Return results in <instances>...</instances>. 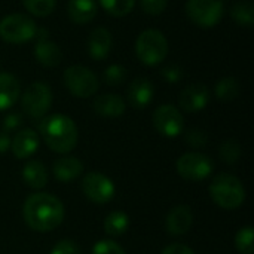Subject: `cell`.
<instances>
[{
    "label": "cell",
    "mask_w": 254,
    "mask_h": 254,
    "mask_svg": "<svg viewBox=\"0 0 254 254\" xmlns=\"http://www.w3.org/2000/svg\"><path fill=\"white\" fill-rule=\"evenodd\" d=\"M129 228V217L124 211H112L104 219V232L109 237H121Z\"/></svg>",
    "instance_id": "obj_23"
},
{
    "label": "cell",
    "mask_w": 254,
    "mask_h": 254,
    "mask_svg": "<svg viewBox=\"0 0 254 254\" xmlns=\"http://www.w3.org/2000/svg\"><path fill=\"white\" fill-rule=\"evenodd\" d=\"M153 127L164 137L174 138L183 132L185 119L177 107L171 104H164L159 106L153 113Z\"/></svg>",
    "instance_id": "obj_11"
},
{
    "label": "cell",
    "mask_w": 254,
    "mask_h": 254,
    "mask_svg": "<svg viewBox=\"0 0 254 254\" xmlns=\"http://www.w3.org/2000/svg\"><path fill=\"white\" fill-rule=\"evenodd\" d=\"M214 94L216 97L223 101V103H229L232 100H235L240 94V83L235 77H223L217 82L216 88H214Z\"/></svg>",
    "instance_id": "obj_25"
},
{
    "label": "cell",
    "mask_w": 254,
    "mask_h": 254,
    "mask_svg": "<svg viewBox=\"0 0 254 254\" xmlns=\"http://www.w3.org/2000/svg\"><path fill=\"white\" fill-rule=\"evenodd\" d=\"M39 131L46 146L57 153H68L77 144V127L71 118L54 113L43 116L39 124Z\"/></svg>",
    "instance_id": "obj_2"
},
{
    "label": "cell",
    "mask_w": 254,
    "mask_h": 254,
    "mask_svg": "<svg viewBox=\"0 0 254 254\" xmlns=\"http://www.w3.org/2000/svg\"><path fill=\"white\" fill-rule=\"evenodd\" d=\"M162 254H195V252L185 244H171L164 249Z\"/></svg>",
    "instance_id": "obj_37"
},
{
    "label": "cell",
    "mask_w": 254,
    "mask_h": 254,
    "mask_svg": "<svg viewBox=\"0 0 254 254\" xmlns=\"http://www.w3.org/2000/svg\"><path fill=\"white\" fill-rule=\"evenodd\" d=\"M235 246L241 254L254 253V231L252 226H246L238 231L235 237Z\"/></svg>",
    "instance_id": "obj_29"
},
{
    "label": "cell",
    "mask_w": 254,
    "mask_h": 254,
    "mask_svg": "<svg viewBox=\"0 0 254 254\" xmlns=\"http://www.w3.org/2000/svg\"><path fill=\"white\" fill-rule=\"evenodd\" d=\"M92 254H125V250L112 240H103L94 246Z\"/></svg>",
    "instance_id": "obj_31"
},
{
    "label": "cell",
    "mask_w": 254,
    "mask_h": 254,
    "mask_svg": "<svg viewBox=\"0 0 254 254\" xmlns=\"http://www.w3.org/2000/svg\"><path fill=\"white\" fill-rule=\"evenodd\" d=\"M51 104H52V92L51 88L43 82L31 83L24 91L21 98L22 110L34 119L43 118L49 110Z\"/></svg>",
    "instance_id": "obj_9"
},
{
    "label": "cell",
    "mask_w": 254,
    "mask_h": 254,
    "mask_svg": "<svg viewBox=\"0 0 254 254\" xmlns=\"http://www.w3.org/2000/svg\"><path fill=\"white\" fill-rule=\"evenodd\" d=\"M193 225V213L188 205L173 207L165 219V228L170 235L180 237L189 232Z\"/></svg>",
    "instance_id": "obj_14"
},
{
    "label": "cell",
    "mask_w": 254,
    "mask_h": 254,
    "mask_svg": "<svg viewBox=\"0 0 254 254\" xmlns=\"http://www.w3.org/2000/svg\"><path fill=\"white\" fill-rule=\"evenodd\" d=\"M162 77L168 83H177L183 77V70L179 65H176V64L167 65V67L162 68Z\"/></svg>",
    "instance_id": "obj_36"
},
{
    "label": "cell",
    "mask_w": 254,
    "mask_h": 254,
    "mask_svg": "<svg viewBox=\"0 0 254 254\" xmlns=\"http://www.w3.org/2000/svg\"><path fill=\"white\" fill-rule=\"evenodd\" d=\"M135 52L143 64L158 65L168 55V40L162 31L156 28H147L138 34L135 42Z\"/></svg>",
    "instance_id": "obj_4"
},
{
    "label": "cell",
    "mask_w": 254,
    "mask_h": 254,
    "mask_svg": "<svg viewBox=\"0 0 254 254\" xmlns=\"http://www.w3.org/2000/svg\"><path fill=\"white\" fill-rule=\"evenodd\" d=\"M185 9L188 18L202 28L217 25L225 13L222 0H188Z\"/></svg>",
    "instance_id": "obj_7"
},
{
    "label": "cell",
    "mask_w": 254,
    "mask_h": 254,
    "mask_svg": "<svg viewBox=\"0 0 254 254\" xmlns=\"http://www.w3.org/2000/svg\"><path fill=\"white\" fill-rule=\"evenodd\" d=\"M83 195L94 204H107L115 198V183L103 173H88L82 180Z\"/></svg>",
    "instance_id": "obj_10"
},
{
    "label": "cell",
    "mask_w": 254,
    "mask_h": 254,
    "mask_svg": "<svg viewBox=\"0 0 254 254\" xmlns=\"http://www.w3.org/2000/svg\"><path fill=\"white\" fill-rule=\"evenodd\" d=\"M112 34L107 28L104 27H97L95 30L91 31L89 37H88V52L89 55L97 60L101 61L104 58H107V55L112 51Z\"/></svg>",
    "instance_id": "obj_17"
},
{
    "label": "cell",
    "mask_w": 254,
    "mask_h": 254,
    "mask_svg": "<svg viewBox=\"0 0 254 254\" xmlns=\"http://www.w3.org/2000/svg\"><path fill=\"white\" fill-rule=\"evenodd\" d=\"M177 173L188 182H202L214 170V164L210 156L198 152L185 153L177 159Z\"/></svg>",
    "instance_id": "obj_8"
},
{
    "label": "cell",
    "mask_w": 254,
    "mask_h": 254,
    "mask_svg": "<svg viewBox=\"0 0 254 254\" xmlns=\"http://www.w3.org/2000/svg\"><path fill=\"white\" fill-rule=\"evenodd\" d=\"M210 196L220 208L237 210L246 201V189L238 177L223 173L210 185Z\"/></svg>",
    "instance_id": "obj_3"
},
{
    "label": "cell",
    "mask_w": 254,
    "mask_h": 254,
    "mask_svg": "<svg viewBox=\"0 0 254 254\" xmlns=\"http://www.w3.org/2000/svg\"><path fill=\"white\" fill-rule=\"evenodd\" d=\"M22 179L31 189H42L48 183L46 167L40 161H28L22 168Z\"/></svg>",
    "instance_id": "obj_22"
},
{
    "label": "cell",
    "mask_w": 254,
    "mask_h": 254,
    "mask_svg": "<svg viewBox=\"0 0 254 254\" xmlns=\"http://www.w3.org/2000/svg\"><path fill=\"white\" fill-rule=\"evenodd\" d=\"M232 19L243 27H253L254 25V4L252 0H240L232 4L231 7Z\"/></svg>",
    "instance_id": "obj_24"
},
{
    "label": "cell",
    "mask_w": 254,
    "mask_h": 254,
    "mask_svg": "<svg viewBox=\"0 0 254 254\" xmlns=\"http://www.w3.org/2000/svg\"><path fill=\"white\" fill-rule=\"evenodd\" d=\"M222 1H223V0H222Z\"/></svg>",
    "instance_id": "obj_39"
},
{
    "label": "cell",
    "mask_w": 254,
    "mask_h": 254,
    "mask_svg": "<svg viewBox=\"0 0 254 254\" xmlns=\"http://www.w3.org/2000/svg\"><path fill=\"white\" fill-rule=\"evenodd\" d=\"M141 9L147 15H161L168 4V0H140Z\"/></svg>",
    "instance_id": "obj_34"
},
{
    "label": "cell",
    "mask_w": 254,
    "mask_h": 254,
    "mask_svg": "<svg viewBox=\"0 0 254 254\" xmlns=\"http://www.w3.org/2000/svg\"><path fill=\"white\" fill-rule=\"evenodd\" d=\"M34 37H37V43L34 46V57L37 63L45 67H57L63 60V52L55 42L48 39V30L37 28Z\"/></svg>",
    "instance_id": "obj_12"
},
{
    "label": "cell",
    "mask_w": 254,
    "mask_h": 254,
    "mask_svg": "<svg viewBox=\"0 0 254 254\" xmlns=\"http://www.w3.org/2000/svg\"><path fill=\"white\" fill-rule=\"evenodd\" d=\"M241 144L234 140V138H229L226 141L222 143L220 149H219V155H220V159L228 164V165H234L240 161L241 158Z\"/></svg>",
    "instance_id": "obj_27"
},
{
    "label": "cell",
    "mask_w": 254,
    "mask_h": 254,
    "mask_svg": "<svg viewBox=\"0 0 254 254\" xmlns=\"http://www.w3.org/2000/svg\"><path fill=\"white\" fill-rule=\"evenodd\" d=\"M22 216L30 229L36 232H49L63 223L64 207L54 195L34 193L25 199Z\"/></svg>",
    "instance_id": "obj_1"
},
{
    "label": "cell",
    "mask_w": 254,
    "mask_h": 254,
    "mask_svg": "<svg viewBox=\"0 0 254 254\" xmlns=\"http://www.w3.org/2000/svg\"><path fill=\"white\" fill-rule=\"evenodd\" d=\"M98 12L97 0H68L67 13L74 24L83 25L91 22Z\"/></svg>",
    "instance_id": "obj_18"
},
{
    "label": "cell",
    "mask_w": 254,
    "mask_h": 254,
    "mask_svg": "<svg viewBox=\"0 0 254 254\" xmlns=\"http://www.w3.org/2000/svg\"><path fill=\"white\" fill-rule=\"evenodd\" d=\"M94 110L103 118H119L125 113V101L116 94H103L94 100Z\"/></svg>",
    "instance_id": "obj_20"
},
{
    "label": "cell",
    "mask_w": 254,
    "mask_h": 254,
    "mask_svg": "<svg viewBox=\"0 0 254 254\" xmlns=\"http://www.w3.org/2000/svg\"><path fill=\"white\" fill-rule=\"evenodd\" d=\"M24 7L34 16H48L54 12L57 0H22Z\"/></svg>",
    "instance_id": "obj_28"
},
{
    "label": "cell",
    "mask_w": 254,
    "mask_h": 254,
    "mask_svg": "<svg viewBox=\"0 0 254 254\" xmlns=\"http://www.w3.org/2000/svg\"><path fill=\"white\" fill-rule=\"evenodd\" d=\"M39 147V135L33 129H21L10 140V150L18 159H27L36 153Z\"/></svg>",
    "instance_id": "obj_15"
},
{
    "label": "cell",
    "mask_w": 254,
    "mask_h": 254,
    "mask_svg": "<svg viewBox=\"0 0 254 254\" xmlns=\"http://www.w3.org/2000/svg\"><path fill=\"white\" fill-rule=\"evenodd\" d=\"M10 149V138L7 132L0 131V153H4Z\"/></svg>",
    "instance_id": "obj_38"
},
{
    "label": "cell",
    "mask_w": 254,
    "mask_h": 254,
    "mask_svg": "<svg viewBox=\"0 0 254 254\" xmlns=\"http://www.w3.org/2000/svg\"><path fill=\"white\" fill-rule=\"evenodd\" d=\"M37 25L25 13H12L0 21V37L7 43H25L34 39Z\"/></svg>",
    "instance_id": "obj_5"
},
{
    "label": "cell",
    "mask_w": 254,
    "mask_h": 254,
    "mask_svg": "<svg viewBox=\"0 0 254 254\" xmlns=\"http://www.w3.org/2000/svg\"><path fill=\"white\" fill-rule=\"evenodd\" d=\"M64 85L71 95L88 98L97 94L98 79L94 71L85 65H70L64 71Z\"/></svg>",
    "instance_id": "obj_6"
},
{
    "label": "cell",
    "mask_w": 254,
    "mask_h": 254,
    "mask_svg": "<svg viewBox=\"0 0 254 254\" xmlns=\"http://www.w3.org/2000/svg\"><path fill=\"white\" fill-rule=\"evenodd\" d=\"M52 171H54V176H55V179L58 182L68 183V182H73L74 179H77L82 174L83 164L74 156H63V158H58L54 162Z\"/></svg>",
    "instance_id": "obj_19"
},
{
    "label": "cell",
    "mask_w": 254,
    "mask_h": 254,
    "mask_svg": "<svg viewBox=\"0 0 254 254\" xmlns=\"http://www.w3.org/2000/svg\"><path fill=\"white\" fill-rule=\"evenodd\" d=\"M155 95L153 85L146 77H138L131 82L128 88V101L135 109H144L147 107Z\"/></svg>",
    "instance_id": "obj_16"
},
{
    "label": "cell",
    "mask_w": 254,
    "mask_h": 254,
    "mask_svg": "<svg viewBox=\"0 0 254 254\" xmlns=\"http://www.w3.org/2000/svg\"><path fill=\"white\" fill-rule=\"evenodd\" d=\"M49 254H82V250L73 240H61L52 247Z\"/></svg>",
    "instance_id": "obj_33"
},
{
    "label": "cell",
    "mask_w": 254,
    "mask_h": 254,
    "mask_svg": "<svg viewBox=\"0 0 254 254\" xmlns=\"http://www.w3.org/2000/svg\"><path fill=\"white\" fill-rule=\"evenodd\" d=\"M127 79V68L121 64H112L104 71V82L109 86H119Z\"/></svg>",
    "instance_id": "obj_30"
},
{
    "label": "cell",
    "mask_w": 254,
    "mask_h": 254,
    "mask_svg": "<svg viewBox=\"0 0 254 254\" xmlns=\"http://www.w3.org/2000/svg\"><path fill=\"white\" fill-rule=\"evenodd\" d=\"M100 6L112 16L121 18L128 15L135 4V0H98Z\"/></svg>",
    "instance_id": "obj_26"
},
{
    "label": "cell",
    "mask_w": 254,
    "mask_h": 254,
    "mask_svg": "<svg viewBox=\"0 0 254 254\" xmlns=\"http://www.w3.org/2000/svg\"><path fill=\"white\" fill-rule=\"evenodd\" d=\"M208 103H210V91L202 83H193L186 86L179 97V106L188 113L199 112L204 107H207Z\"/></svg>",
    "instance_id": "obj_13"
},
{
    "label": "cell",
    "mask_w": 254,
    "mask_h": 254,
    "mask_svg": "<svg viewBox=\"0 0 254 254\" xmlns=\"http://www.w3.org/2000/svg\"><path fill=\"white\" fill-rule=\"evenodd\" d=\"M21 125H22V115L15 112V113H9L4 116L1 128L4 132H10V131H15L16 128H19Z\"/></svg>",
    "instance_id": "obj_35"
},
{
    "label": "cell",
    "mask_w": 254,
    "mask_h": 254,
    "mask_svg": "<svg viewBox=\"0 0 254 254\" xmlns=\"http://www.w3.org/2000/svg\"><path fill=\"white\" fill-rule=\"evenodd\" d=\"M21 86L10 73H0V110L10 109L19 98Z\"/></svg>",
    "instance_id": "obj_21"
},
{
    "label": "cell",
    "mask_w": 254,
    "mask_h": 254,
    "mask_svg": "<svg viewBox=\"0 0 254 254\" xmlns=\"http://www.w3.org/2000/svg\"><path fill=\"white\" fill-rule=\"evenodd\" d=\"M186 143L193 147V149H202L207 143H208V135L201 131V129H190L186 132V137H185Z\"/></svg>",
    "instance_id": "obj_32"
}]
</instances>
